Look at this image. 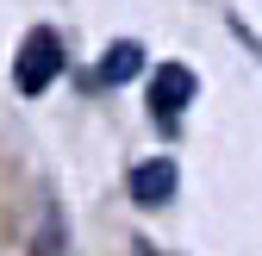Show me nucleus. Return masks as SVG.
Returning a JSON list of instances; mask_svg holds the SVG:
<instances>
[{"instance_id":"20e7f679","label":"nucleus","mask_w":262,"mask_h":256,"mask_svg":"<svg viewBox=\"0 0 262 256\" xmlns=\"http://www.w3.org/2000/svg\"><path fill=\"white\" fill-rule=\"evenodd\" d=\"M131 75H144V44H138V38L106 44V56H100V81H106V88H125Z\"/></svg>"},{"instance_id":"f03ea898","label":"nucleus","mask_w":262,"mask_h":256,"mask_svg":"<svg viewBox=\"0 0 262 256\" xmlns=\"http://www.w3.org/2000/svg\"><path fill=\"white\" fill-rule=\"evenodd\" d=\"M193 94H200V81H193L187 62H156L150 69V106H156V119H175L181 106H193Z\"/></svg>"},{"instance_id":"f257e3e1","label":"nucleus","mask_w":262,"mask_h":256,"mask_svg":"<svg viewBox=\"0 0 262 256\" xmlns=\"http://www.w3.org/2000/svg\"><path fill=\"white\" fill-rule=\"evenodd\" d=\"M56 75H62V38H56L50 25L25 31V44H19V56H13V88L25 94V100H38Z\"/></svg>"},{"instance_id":"7ed1b4c3","label":"nucleus","mask_w":262,"mask_h":256,"mask_svg":"<svg viewBox=\"0 0 262 256\" xmlns=\"http://www.w3.org/2000/svg\"><path fill=\"white\" fill-rule=\"evenodd\" d=\"M175 187H181V175H175L169 156H144V163L131 169V200L138 206H169Z\"/></svg>"}]
</instances>
